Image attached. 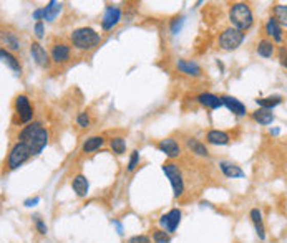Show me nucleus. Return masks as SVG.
Returning <instances> with one entry per match:
<instances>
[{
    "label": "nucleus",
    "instance_id": "obj_10",
    "mask_svg": "<svg viewBox=\"0 0 287 243\" xmlns=\"http://www.w3.org/2000/svg\"><path fill=\"white\" fill-rule=\"evenodd\" d=\"M121 20V9L116 5H108L107 9L103 12V17H101V29L105 32L108 30H113L115 27L120 23Z\"/></svg>",
    "mask_w": 287,
    "mask_h": 243
},
{
    "label": "nucleus",
    "instance_id": "obj_35",
    "mask_svg": "<svg viewBox=\"0 0 287 243\" xmlns=\"http://www.w3.org/2000/svg\"><path fill=\"white\" fill-rule=\"evenodd\" d=\"M139 165V151L138 149H135L131 152V156H130V159H128V172H133L136 167Z\"/></svg>",
    "mask_w": 287,
    "mask_h": 243
},
{
    "label": "nucleus",
    "instance_id": "obj_32",
    "mask_svg": "<svg viewBox=\"0 0 287 243\" xmlns=\"http://www.w3.org/2000/svg\"><path fill=\"white\" fill-rule=\"evenodd\" d=\"M33 225H35V230H37L40 235H44V237L48 233V227L40 215H33Z\"/></svg>",
    "mask_w": 287,
    "mask_h": 243
},
{
    "label": "nucleus",
    "instance_id": "obj_20",
    "mask_svg": "<svg viewBox=\"0 0 287 243\" xmlns=\"http://www.w3.org/2000/svg\"><path fill=\"white\" fill-rule=\"evenodd\" d=\"M206 142L213 144V145H226L231 142V136L226 133V131L209 129L206 133Z\"/></svg>",
    "mask_w": 287,
    "mask_h": 243
},
{
    "label": "nucleus",
    "instance_id": "obj_40",
    "mask_svg": "<svg viewBox=\"0 0 287 243\" xmlns=\"http://www.w3.org/2000/svg\"><path fill=\"white\" fill-rule=\"evenodd\" d=\"M111 224H113V227L116 228L118 235H123V225L120 224V222H118V220H113V222H111Z\"/></svg>",
    "mask_w": 287,
    "mask_h": 243
},
{
    "label": "nucleus",
    "instance_id": "obj_19",
    "mask_svg": "<svg viewBox=\"0 0 287 243\" xmlns=\"http://www.w3.org/2000/svg\"><path fill=\"white\" fill-rule=\"evenodd\" d=\"M249 218L253 222L254 230L259 240H265V227H264V220H262V212L259 208H251L249 212Z\"/></svg>",
    "mask_w": 287,
    "mask_h": 243
},
{
    "label": "nucleus",
    "instance_id": "obj_39",
    "mask_svg": "<svg viewBox=\"0 0 287 243\" xmlns=\"http://www.w3.org/2000/svg\"><path fill=\"white\" fill-rule=\"evenodd\" d=\"M38 202H40V197H30V199L25 200L24 205L25 207H35V205H38Z\"/></svg>",
    "mask_w": 287,
    "mask_h": 243
},
{
    "label": "nucleus",
    "instance_id": "obj_14",
    "mask_svg": "<svg viewBox=\"0 0 287 243\" xmlns=\"http://www.w3.org/2000/svg\"><path fill=\"white\" fill-rule=\"evenodd\" d=\"M176 68L179 73H183L186 76H193V78H199L201 76V66L193 60H186V58H179L176 61Z\"/></svg>",
    "mask_w": 287,
    "mask_h": 243
},
{
    "label": "nucleus",
    "instance_id": "obj_6",
    "mask_svg": "<svg viewBox=\"0 0 287 243\" xmlns=\"http://www.w3.org/2000/svg\"><path fill=\"white\" fill-rule=\"evenodd\" d=\"M244 38H246V32L237 30V29H234V27H228V29H224L219 33L218 43H219L221 50L233 52V50H237V48L242 45Z\"/></svg>",
    "mask_w": 287,
    "mask_h": 243
},
{
    "label": "nucleus",
    "instance_id": "obj_29",
    "mask_svg": "<svg viewBox=\"0 0 287 243\" xmlns=\"http://www.w3.org/2000/svg\"><path fill=\"white\" fill-rule=\"evenodd\" d=\"M272 17L277 20L279 25H281L282 29H284V27L287 29V5L277 4V5L272 7Z\"/></svg>",
    "mask_w": 287,
    "mask_h": 243
},
{
    "label": "nucleus",
    "instance_id": "obj_13",
    "mask_svg": "<svg viewBox=\"0 0 287 243\" xmlns=\"http://www.w3.org/2000/svg\"><path fill=\"white\" fill-rule=\"evenodd\" d=\"M264 32L268 35V38L272 40L274 43H281L284 40V35H282V27L279 25V22L274 17H269L268 22L264 25Z\"/></svg>",
    "mask_w": 287,
    "mask_h": 243
},
{
    "label": "nucleus",
    "instance_id": "obj_23",
    "mask_svg": "<svg viewBox=\"0 0 287 243\" xmlns=\"http://www.w3.org/2000/svg\"><path fill=\"white\" fill-rule=\"evenodd\" d=\"M61 10H64V4L57 2V0H50L45 7H42L44 20H47V22H53V20L61 13Z\"/></svg>",
    "mask_w": 287,
    "mask_h": 243
},
{
    "label": "nucleus",
    "instance_id": "obj_26",
    "mask_svg": "<svg viewBox=\"0 0 287 243\" xmlns=\"http://www.w3.org/2000/svg\"><path fill=\"white\" fill-rule=\"evenodd\" d=\"M2 43H4V48H7V50H12V52H18L20 48V40L18 37L13 32L10 30H4L2 32Z\"/></svg>",
    "mask_w": 287,
    "mask_h": 243
},
{
    "label": "nucleus",
    "instance_id": "obj_25",
    "mask_svg": "<svg viewBox=\"0 0 287 243\" xmlns=\"http://www.w3.org/2000/svg\"><path fill=\"white\" fill-rule=\"evenodd\" d=\"M282 101H284V96H281V94H271V96H265V98H257L256 104H257L259 108H262V109L272 111L276 106H279V104H282Z\"/></svg>",
    "mask_w": 287,
    "mask_h": 243
},
{
    "label": "nucleus",
    "instance_id": "obj_12",
    "mask_svg": "<svg viewBox=\"0 0 287 243\" xmlns=\"http://www.w3.org/2000/svg\"><path fill=\"white\" fill-rule=\"evenodd\" d=\"M30 55L32 58L35 60V63H37L38 66L42 68H50V63H52V58H50V53H48L44 45L38 43V41H33V43L30 45Z\"/></svg>",
    "mask_w": 287,
    "mask_h": 243
},
{
    "label": "nucleus",
    "instance_id": "obj_21",
    "mask_svg": "<svg viewBox=\"0 0 287 243\" xmlns=\"http://www.w3.org/2000/svg\"><path fill=\"white\" fill-rule=\"evenodd\" d=\"M0 58H2L4 63L9 66L10 69L15 75H22V65H20V60L15 57V55H12L7 48H0Z\"/></svg>",
    "mask_w": 287,
    "mask_h": 243
},
{
    "label": "nucleus",
    "instance_id": "obj_8",
    "mask_svg": "<svg viewBox=\"0 0 287 243\" xmlns=\"http://www.w3.org/2000/svg\"><path fill=\"white\" fill-rule=\"evenodd\" d=\"M181 217H183V212L179 210V208H171L170 212H166V213H163L159 217V220H158V224H159V227L163 228V230H166L168 233H174L176 232V228L179 227V224H181Z\"/></svg>",
    "mask_w": 287,
    "mask_h": 243
},
{
    "label": "nucleus",
    "instance_id": "obj_31",
    "mask_svg": "<svg viewBox=\"0 0 287 243\" xmlns=\"http://www.w3.org/2000/svg\"><path fill=\"white\" fill-rule=\"evenodd\" d=\"M151 240L153 243H170L171 241V233H168L163 228H156L151 233Z\"/></svg>",
    "mask_w": 287,
    "mask_h": 243
},
{
    "label": "nucleus",
    "instance_id": "obj_27",
    "mask_svg": "<svg viewBox=\"0 0 287 243\" xmlns=\"http://www.w3.org/2000/svg\"><path fill=\"white\" fill-rule=\"evenodd\" d=\"M186 145H188V149L193 152V154L199 156V157H209V151L206 148V144H202L199 139L188 137L186 139Z\"/></svg>",
    "mask_w": 287,
    "mask_h": 243
},
{
    "label": "nucleus",
    "instance_id": "obj_28",
    "mask_svg": "<svg viewBox=\"0 0 287 243\" xmlns=\"http://www.w3.org/2000/svg\"><path fill=\"white\" fill-rule=\"evenodd\" d=\"M103 144H105V137L103 136H92V137H88L87 141L81 144V151L87 152V154H90V152H95L100 148H103Z\"/></svg>",
    "mask_w": 287,
    "mask_h": 243
},
{
    "label": "nucleus",
    "instance_id": "obj_17",
    "mask_svg": "<svg viewBox=\"0 0 287 243\" xmlns=\"http://www.w3.org/2000/svg\"><path fill=\"white\" fill-rule=\"evenodd\" d=\"M219 171L222 172L224 177L228 179H242L246 176V172H244L239 165L234 164V162H229V161H219Z\"/></svg>",
    "mask_w": 287,
    "mask_h": 243
},
{
    "label": "nucleus",
    "instance_id": "obj_41",
    "mask_svg": "<svg viewBox=\"0 0 287 243\" xmlns=\"http://www.w3.org/2000/svg\"><path fill=\"white\" fill-rule=\"evenodd\" d=\"M279 133H281V129H279V128H274V129H271V131H269V134H271V136H277Z\"/></svg>",
    "mask_w": 287,
    "mask_h": 243
},
{
    "label": "nucleus",
    "instance_id": "obj_38",
    "mask_svg": "<svg viewBox=\"0 0 287 243\" xmlns=\"http://www.w3.org/2000/svg\"><path fill=\"white\" fill-rule=\"evenodd\" d=\"M33 33H35V37H37L38 40L44 38V35H45V25L44 22H37L33 25Z\"/></svg>",
    "mask_w": 287,
    "mask_h": 243
},
{
    "label": "nucleus",
    "instance_id": "obj_36",
    "mask_svg": "<svg viewBox=\"0 0 287 243\" xmlns=\"http://www.w3.org/2000/svg\"><path fill=\"white\" fill-rule=\"evenodd\" d=\"M127 243H153V240L148 235H133L127 240Z\"/></svg>",
    "mask_w": 287,
    "mask_h": 243
},
{
    "label": "nucleus",
    "instance_id": "obj_16",
    "mask_svg": "<svg viewBox=\"0 0 287 243\" xmlns=\"http://www.w3.org/2000/svg\"><path fill=\"white\" fill-rule=\"evenodd\" d=\"M196 101H198L202 108H206V109H219L221 106H224L222 104V100H221V96H216L213 93H201L196 96Z\"/></svg>",
    "mask_w": 287,
    "mask_h": 243
},
{
    "label": "nucleus",
    "instance_id": "obj_15",
    "mask_svg": "<svg viewBox=\"0 0 287 243\" xmlns=\"http://www.w3.org/2000/svg\"><path fill=\"white\" fill-rule=\"evenodd\" d=\"M221 100H222V104L226 106L231 113H233L234 116H246L248 114V109H246V104L241 103L237 98H234V96H228V94H222L221 96Z\"/></svg>",
    "mask_w": 287,
    "mask_h": 243
},
{
    "label": "nucleus",
    "instance_id": "obj_1",
    "mask_svg": "<svg viewBox=\"0 0 287 243\" xmlns=\"http://www.w3.org/2000/svg\"><path fill=\"white\" fill-rule=\"evenodd\" d=\"M17 141H22L29 145L32 151V156H38L40 152L48 145L50 133H48V129L42 123L33 121L20 129Z\"/></svg>",
    "mask_w": 287,
    "mask_h": 243
},
{
    "label": "nucleus",
    "instance_id": "obj_5",
    "mask_svg": "<svg viewBox=\"0 0 287 243\" xmlns=\"http://www.w3.org/2000/svg\"><path fill=\"white\" fill-rule=\"evenodd\" d=\"M30 156H32V151H30V148L25 142H22V141L13 142V145L9 151V156H7V159H5L7 169H9V171L18 169L20 165H24L27 161H29Z\"/></svg>",
    "mask_w": 287,
    "mask_h": 243
},
{
    "label": "nucleus",
    "instance_id": "obj_2",
    "mask_svg": "<svg viewBox=\"0 0 287 243\" xmlns=\"http://www.w3.org/2000/svg\"><path fill=\"white\" fill-rule=\"evenodd\" d=\"M101 41V35L92 27H80L70 33V43L78 52H92Z\"/></svg>",
    "mask_w": 287,
    "mask_h": 243
},
{
    "label": "nucleus",
    "instance_id": "obj_22",
    "mask_svg": "<svg viewBox=\"0 0 287 243\" xmlns=\"http://www.w3.org/2000/svg\"><path fill=\"white\" fill-rule=\"evenodd\" d=\"M256 53L259 55L261 58H265L269 60L274 57L276 53V43L269 38H262L257 41V46H256Z\"/></svg>",
    "mask_w": 287,
    "mask_h": 243
},
{
    "label": "nucleus",
    "instance_id": "obj_18",
    "mask_svg": "<svg viewBox=\"0 0 287 243\" xmlns=\"http://www.w3.org/2000/svg\"><path fill=\"white\" fill-rule=\"evenodd\" d=\"M72 189L78 197L85 199L88 196V190H90V182L87 176H83V174H76V176L72 179Z\"/></svg>",
    "mask_w": 287,
    "mask_h": 243
},
{
    "label": "nucleus",
    "instance_id": "obj_3",
    "mask_svg": "<svg viewBox=\"0 0 287 243\" xmlns=\"http://www.w3.org/2000/svg\"><path fill=\"white\" fill-rule=\"evenodd\" d=\"M228 17H229L231 27H234V29H237V30L246 32L254 25L253 9H251V5L246 2H236L231 5Z\"/></svg>",
    "mask_w": 287,
    "mask_h": 243
},
{
    "label": "nucleus",
    "instance_id": "obj_37",
    "mask_svg": "<svg viewBox=\"0 0 287 243\" xmlns=\"http://www.w3.org/2000/svg\"><path fill=\"white\" fill-rule=\"evenodd\" d=\"M277 57H279V63H281L284 68H287V46H279Z\"/></svg>",
    "mask_w": 287,
    "mask_h": 243
},
{
    "label": "nucleus",
    "instance_id": "obj_7",
    "mask_svg": "<svg viewBox=\"0 0 287 243\" xmlns=\"http://www.w3.org/2000/svg\"><path fill=\"white\" fill-rule=\"evenodd\" d=\"M13 111H15V116L18 117V123L22 124H30L33 119V108L30 104L29 96L25 94H18L15 101H13Z\"/></svg>",
    "mask_w": 287,
    "mask_h": 243
},
{
    "label": "nucleus",
    "instance_id": "obj_24",
    "mask_svg": "<svg viewBox=\"0 0 287 243\" xmlns=\"http://www.w3.org/2000/svg\"><path fill=\"white\" fill-rule=\"evenodd\" d=\"M251 117H253V121H256L257 124H261V126H269V124H272L276 119V116L272 111L262 109V108L253 111V113H251Z\"/></svg>",
    "mask_w": 287,
    "mask_h": 243
},
{
    "label": "nucleus",
    "instance_id": "obj_4",
    "mask_svg": "<svg viewBox=\"0 0 287 243\" xmlns=\"http://www.w3.org/2000/svg\"><path fill=\"white\" fill-rule=\"evenodd\" d=\"M161 169H163L166 179L170 180L174 199L183 197L186 185H184V176H183V171H181V167H179V164L173 162V161H168V162H165L163 165H161Z\"/></svg>",
    "mask_w": 287,
    "mask_h": 243
},
{
    "label": "nucleus",
    "instance_id": "obj_11",
    "mask_svg": "<svg viewBox=\"0 0 287 243\" xmlns=\"http://www.w3.org/2000/svg\"><path fill=\"white\" fill-rule=\"evenodd\" d=\"M158 151H161L168 159H176L181 156V145L174 137H166V139H161V141L156 144Z\"/></svg>",
    "mask_w": 287,
    "mask_h": 243
},
{
    "label": "nucleus",
    "instance_id": "obj_30",
    "mask_svg": "<svg viewBox=\"0 0 287 243\" xmlns=\"http://www.w3.org/2000/svg\"><path fill=\"white\" fill-rule=\"evenodd\" d=\"M110 149L113 154L116 156H121L125 154V151H127V141H125V137L121 136H115L110 139Z\"/></svg>",
    "mask_w": 287,
    "mask_h": 243
},
{
    "label": "nucleus",
    "instance_id": "obj_9",
    "mask_svg": "<svg viewBox=\"0 0 287 243\" xmlns=\"http://www.w3.org/2000/svg\"><path fill=\"white\" fill-rule=\"evenodd\" d=\"M50 58L55 65H64L72 58V46L65 41H55L50 48Z\"/></svg>",
    "mask_w": 287,
    "mask_h": 243
},
{
    "label": "nucleus",
    "instance_id": "obj_33",
    "mask_svg": "<svg viewBox=\"0 0 287 243\" xmlns=\"http://www.w3.org/2000/svg\"><path fill=\"white\" fill-rule=\"evenodd\" d=\"M90 124H92V117H90V114L78 113V116H76V126L85 129V128H90Z\"/></svg>",
    "mask_w": 287,
    "mask_h": 243
},
{
    "label": "nucleus",
    "instance_id": "obj_34",
    "mask_svg": "<svg viewBox=\"0 0 287 243\" xmlns=\"http://www.w3.org/2000/svg\"><path fill=\"white\" fill-rule=\"evenodd\" d=\"M183 25H184V17H176V18H173L171 23H170L171 33H173V35H178L181 30H183Z\"/></svg>",
    "mask_w": 287,
    "mask_h": 243
}]
</instances>
